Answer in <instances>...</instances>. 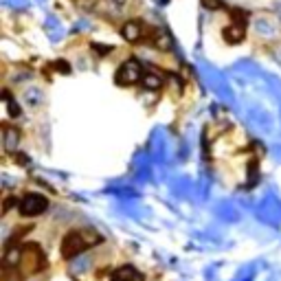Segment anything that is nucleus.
<instances>
[{
  "instance_id": "obj_5",
  "label": "nucleus",
  "mask_w": 281,
  "mask_h": 281,
  "mask_svg": "<svg viewBox=\"0 0 281 281\" xmlns=\"http://www.w3.org/2000/svg\"><path fill=\"white\" fill-rule=\"evenodd\" d=\"M140 33H143V25L136 20H130L121 27V35H123V40H128V42H136L140 38Z\"/></svg>"
},
{
  "instance_id": "obj_1",
  "label": "nucleus",
  "mask_w": 281,
  "mask_h": 281,
  "mask_svg": "<svg viewBox=\"0 0 281 281\" xmlns=\"http://www.w3.org/2000/svg\"><path fill=\"white\" fill-rule=\"evenodd\" d=\"M99 242V235L92 228H84V231H73L64 238L62 242V255L66 260H75L79 253H84L86 248H90L92 244Z\"/></svg>"
},
{
  "instance_id": "obj_3",
  "label": "nucleus",
  "mask_w": 281,
  "mask_h": 281,
  "mask_svg": "<svg viewBox=\"0 0 281 281\" xmlns=\"http://www.w3.org/2000/svg\"><path fill=\"white\" fill-rule=\"evenodd\" d=\"M140 79H143V73H140V64L136 60H128L119 68V73H116V81H119V84H125V86L136 84Z\"/></svg>"
},
{
  "instance_id": "obj_4",
  "label": "nucleus",
  "mask_w": 281,
  "mask_h": 281,
  "mask_svg": "<svg viewBox=\"0 0 281 281\" xmlns=\"http://www.w3.org/2000/svg\"><path fill=\"white\" fill-rule=\"evenodd\" d=\"M224 40L228 42V44H240L244 38H246V29H244V25L242 22H233L231 27H226L224 29Z\"/></svg>"
},
{
  "instance_id": "obj_2",
  "label": "nucleus",
  "mask_w": 281,
  "mask_h": 281,
  "mask_svg": "<svg viewBox=\"0 0 281 281\" xmlns=\"http://www.w3.org/2000/svg\"><path fill=\"white\" fill-rule=\"evenodd\" d=\"M46 206H49V200L44 196L27 194L25 198H22V202H20V211H22V216L33 218V216H40V213L46 211Z\"/></svg>"
},
{
  "instance_id": "obj_6",
  "label": "nucleus",
  "mask_w": 281,
  "mask_h": 281,
  "mask_svg": "<svg viewBox=\"0 0 281 281\" xmlns=\"http://www.w3.org/2000/svg\"><path fill=\"white\" fill-rule=\"evenodd\" d=\"M18 140H20V134L16 128H5V150L7 152H16Z\"/></svg>"
},
{
  "instance_id": "obj_9",
  "label": "nucleus",
  "mask_w": 281,
  "mask_h": 281,
  "mask_svg": "<svg viewBox=\"0 0 281 281\" xmlns=\"http://www.w3.org/2000/svg\"><path fill=\"white\" fill-rule=\"evenodd\" d=\"M5 99H7V103H9V114H11V116H18V114H20V106H18L16 101H11L9 92H5Z\"/></svg>"
},
{
  "instance_id": "obj_11",
  "label": "nucleus",
  "mask_w": 281,
  "mask_h": 281,
  "mask_svg": "<svg viewBox=\"0 0 281 281\" xmlns=\"http://www.w3.org/2000/svg\"><path fill=\"white\" fill-rule=\"evenodd\" d=\"M92 49H95V51H99V53H101V55H108V53H110V51H112V49H110V46H99V44H92Z\"/></svg>"
},
{
  "instance_id": "obj_10",
  "label": "nucleus",
  "mask_w": 281,
  "mask_h": 281,
  "mask_svg": "<svg viewBox=\"0 0 281 281\" xmlns=\"http://www.w3.org/2000/svg\"><path fill=\"white\" fill-rule=\"evenodd\" d=\"M202 5L204 7H211V9H222V0H202Z\"/></svg>"
},
{
  "instance_id": "obj_8",
  "label": "nucleus",
  "mask_w": 281,
  "mask_h": 281,
  "mask_svg": "<svg viewBox=\"0 0 281 281\" xmlns=\"http://www.w3.org/2000/svg\"><path fill=\"white\" fill-rule=\"evenodd\" d=\"M140 81H143V86L147 88V90H158V88L162 86V77L156 75V73H145Z\"/></svg>"
},
{
  "instance_id": "obj_7",
  "label": "nucleus",
  "mask_w": 281,
  "mask_h": 281,
  "mask_svg": "<svg viewBox=\"0 0 281 281\" xmlns=\"http://www.w3.org/2000/svg\"><path fill=\"white\" fill-rule=\"evenodd\" d=\"M112 281H140L138 275L134 272V268H130V266H125V268H119L112 275Z\"/></svg>"
},
{
  "instance_id": "obj_12",
  "label": "nucleus",
  "mask_w": 281,
  "mask_h": 281,
  "mask_svg": "<svg viewBox=\"0 0 281 281\" xmlns=\"http://www.w3.org/2000/svg\"><path fill=\"white\" fill-rule=\"evenodd\" d=\"M57 68H60L62 73H68V71H71V68H68V66H66L64 62H57Z\"/></svg>"
}]
</instances>
